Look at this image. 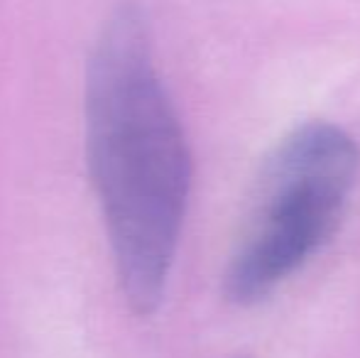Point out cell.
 Wrapping results in <instances>:
<instances>
[{"instance_id":"cell-1","label":"cell","mask_w":360,"mask_h":358,"mask_svg":"<svg viewBox=\"0 0 360 358\" xmlns=\"http://www.w3.org/2000/svg\"><path fill=\"white\" fill-rule=\"evenodd\" d=\"M86 162L130 309L162 305L184 229L191 155L157 72L150 25L123 3L101 25L86 64Z\"/></svg>"},{"instance_id":"cell-2","label":"cell","mask_w":360,"mask_h":358,"mask_svg":"<svg viewBox=\"0 0 360 358\" xmlns=\"http://www.w3.org/2000/svg\"><path fill=\"white\" fill-rule=\"evenodd\" d=\"M358 145L331 123H304L260 167L223 275L236 305H257L333 238L358 174Z\"/></svg>"}]
</instances>
